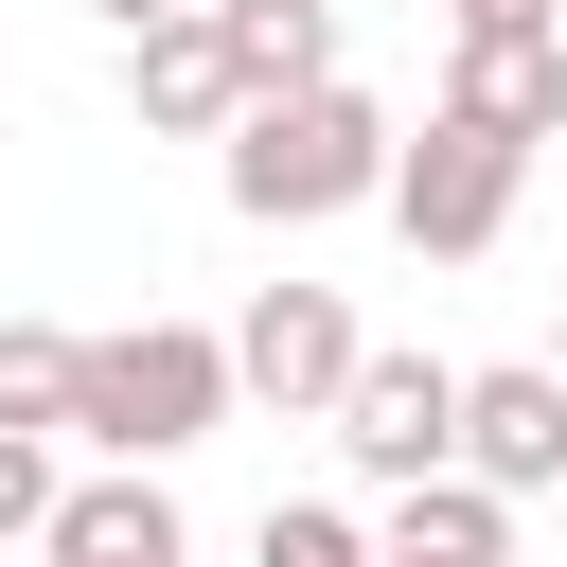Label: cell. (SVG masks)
Segmentation results:
<instances>
[{
	"label": "cell",
	"instance_id": "e0dca14e",
	"mask_svg": "<svg viewBox=\"0 0 567 567\" xmlns=\"http://www.w3.org/2000/svg\"><path fill=\"white\" fill-rule=\"evenodd\" d=\"M549 372H567V337H549Z\"/></svg>",
	"mask_w": 567,
	"mask_h": 567
},
{
	"label": "cell",
	"instance_id": "4fadbf2b",
	"mask_svg": "<svg viewBox=\"0 0 567 567\" xmlns=\"http://www.w3.org/2000/svg\"><path fill=\"white\" fill-rule=\"evenodd\" d=\"M248 567H372V532H354V514H319V496H266Z\"/></svg>",
	"mask_w": 567,
	"mask_h": 567
},
{
	"label": "cell",
	"instance_id": "7a4b0ae2",
	"mask_svg": "<svg viewBox=\"0 0 567 567\" xmlns=\"http://www.w3.org/2000/svg\"><path fill=\"white\" fill-rule=\"evenodd\" d=\"M230 408H248V390H230V337L124 319V337L71 354V425H53V443H89V461H177V443H213Z\"/></svg>",
	"mask_w": 567,
	"mask_h": 567
},
{
	"label": "cell",
	"instance_id": "8fae6325",
	"mask_svg": "<svg viewBox=\"0 0 567 567\" xmlns=\"http://www.w3.org/2000/svg\"><path fill=\"white\" fill-rule=\"evenodd\" d=\"M213 35H230V71H248V89L337 71V0H213Z\"/></svg>",
	"mask_w": 567,
	"mask_h": 567
},
{
	"label": "cell",
	"instance_id": "2e32d148",
	"mask_svg": "<svg viewBox=\"0 0 567 567\" xmlns=\"http://www.w3.org/2000/svg\"><path fill=\"white\" fill-rule=\"evenodd\" d=\"M89 18H124V35H142V18H177V0H89Z\"/></svg>",
	"mask_w": 567,
	"mask_h": 567
},
{
	"label": "cell",
	"instance_id": "30bf717a",
	"mask_svg": "<svg viewBox=\"0 0 567 567\" xmlns=\"http://www.w3.org/2000/svg\"><path fill=\"white\" fill-rule=\"evenodd\" d=\"M372 567H514V496L496 478H390V532H372Z\"/></svg>",
	"mask_w": 567,
	"mask_h": 567
},
{
	"label": "cell",
	"instance_id": "52a82bcc",
	"mask_svg": "<svg viewBox=\"0 0 567 567\" xmlns=\"http://www.w3.org/2000/svg\"><path fill=\"white\" fill-rule=\"evenodd\" d=\"M124 106H142L159 142H213V124L248 106V71H230L213 0H177V18H142V35H124Z\"/></svg>",
	"mask_w": 567,
	"mask_h": 567
},
{
	"label": "cell",
	"instance_id": "9a60e30c",
	"mask_svg": "<svg viewBox=\"0 0 567 567\" xmlns=\"http://www.w3.org/2000/svg\"><path fill=\"white\" fill-rule=\"evenodd\" d=\"M443 35H567V0H443Z\"/></svg>",
	"mask_w": 567,
	"mask_h": 567
},
{
	"label": "cell",
	"instance_id": "5b68a950",
	"mask_svg": "<svg viewBox=\"0 0 567 567\" xmlns=\"http://www.w3.org/2000/svg\"><path fill=\"white\" fill-rule=\"evenodd\" d=\"M461 478H496V496H549V478H567V372H549V354L461 372Z\"/></svg>",
	"mask_w": 567,
	"mask_h": 567
},
{
	"label": "cell",
	"instance_id": "3957f363",
	"mask_svg": "<svg viewBox=\"0 0 567 567\" xmlns=\"http://www.w3.org/2000/svg\"><path fill=\"white\" fill-rule=\"evenodd\" d=\"M514 195H532V142H496V124H461V106H425V142H390V230L425 248V266H478L496 230H514Z\"/></svg>",
	"mask_w": 567,
	"mask_h": 567
},
{
	"label": "cell",
	"instance_id": "7c38bea8",
	"mask_svg": "<svg viewBox=\"0 0 567 567\" xmlns=\"http://www.w3.org/2000/svg\"><path fill=\"white\" fill-rule=\"evenodd\" d=\"M71 354H89V337H53V319H0V425H71Z\"/></svg>",
	"mask_w": 567,
	"mask_h": 567
},
{
	"label": "cell",
	"instance_id": "5bb4252c",
	"mask_svg": "<svg viewBox=\"0 0 567 567\" xmlns=\"http://www.w3.org/2000/svg\"><path fill=\"white\" fill-rule=\"evenodd\" d=\"M53 532V425H0V549Z\"/></svg>",
	"mask_w": 567,
	"mask_h": 567
},
{
	"label": "cell",
	"instance_id": "277c9868",
	"mask_svg": "<svg viewBox=\"0 0 567 567\" xmlns=\"http://www.w3.org/2000/svg\"><path fill=\"white\" fill-rule=\"evenodd\" d=\"M319 425H337L354 478H443V461H461V354H372V337H354V372H337Z\"/></svg>",
	"mask_w": 567,
	"mask_h": 567
},
{
	"label": "cell",
	"instance_id": "8992f818",
	"mask_svg": "<svg viewBox=\"0 0 567 567\" xmlns=\"http://www.w3.org/2000/svg\"><path fill=\"white\" fill-rule=\"evenodd\" d=\"M337 372H354V301L337 284H266L230 319V390H266V408H337Z\"/></svg>",
	"mask_w": 567,
	"mask_h": 567
},
{
	"label": "cell",
	"instance_id": "6da1fadb",
	"mask_svg": "<svg viewBox=\"0 0 567 567\" xmlns=\"http://www.w3.org/2000/svg\"><path fill=\"white\" fill-rule=\"evenodd\" d=\"M213 142H230V213H248V230H319V213H372V195H390V142H408V124H390L354 71H301V89H248Z\"/></svg>",
	"mask_w": 567,
	"mask_h": 567
},
{
	"label": "cell",
	"instance_id": "9c48e42d",
	"mask_svg": "<svg viewBox=\"0 0 567 567\" xmlns=\"http://www.w3.org/2000/svg\"><path fill=\"white\" fill-rule=\"evenodd\" d=\"M443 106L496 124V142H567V35H461L443 53Z\"/></svg>",
	"mask_w": 567,
	"mask_h": 567
},
{
	"label": "cell",
	"instance_id": "ba28073f",
	"mask_svg": "<svg viewBox=\"0 0 567 567\" xmlns=\"http://www.w3.org/2000/svg\"><path fill=\"white\" fill-rule=\"evenodd\" d=\"M53 567H195V532H177V496H159V461H106V478H53V532H35Z\"/></svg>",
	"mask_w": 567,
	"mask_h": 567
}]
</instances>
